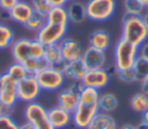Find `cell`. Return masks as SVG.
Instances as JSON below:
<instances>
[{"mask_svg":"<svg viewBox=\"0 0 148 129\" xmlns=\"http://www.w3.org/2000/svg\"><path fill=\"white\" fill-rule=\"evenodd\" d=\"M139 56V47L119 38L113 47V67L116 70L132 69Z\"/></svg>","mask_w":148,"mask_h":129,"instance_id":"obj_3","label":"cell"},{"mask_svg":"<svg viewBox=\"0 0 148 129\" xmlns=\"http://www.w3.org/2000/svg\"><path fill=\"white\" fill-rule=\"evenodd\" d=\"M116 75H117L118 79H119V81H121L123 83H127V84H131V83H134V82H136V78H135V75H134V71H133V69L116 70Z\"/></svg>","mask_w":148,"mask_h":129,"instance_id":"obj_32","label":"cell"},{"mask_svg":"<svg viewBox=\"0 0 148 129\" xmlns=\"http://www.w3.org/2000/svg\"><path fill=\"white\" fill-rule=\"evenodd\" d=\"M45 23H46V15L34 10L31 17L28 20V22L24 24V26H25L27 30L37 32V31H38Z\"/></svg>","mask_w":148,"mask_h":129,"instance_id":"obj_26","label":"cell"},{"mask_svg":"<svg viewBox=\"0 0 148 129\" xmlns=\"http://www.w3.org/2000/svg\"><path fill=\"white\" fill-rule=\"evenodd\" d=\"M139 55L148 60V40L145 41V43L139 47Z\"/></svg>","mask_w":148,"mask_h":129,"instance_id":"obj_36","label":"cell"},{"mask_svg":"<svg viewBox=\"0 0 148 129\" xmlns=\"http://www.w3.org/2000/svg\"><path fill=\"white\" fill-rule=\"evenodd\" d=\"M118 124L116 120L108 113L99 112L94 120L90 122V124L87 127V129H118Z\"/></svg>","mask_w":148,"mask_h":129,"instance_id":"obj_21","label":"cell"},{"mask_svg":"<svg viewBox=\"0 0 148 129\" xmlns=\"http://www.w3.org/2000/svg\"><path fill=\"white\" fill-rule=\"evenodd\" d=\"M146 9H147V10H148V3H147V6H146Z\"/></svg>","mask_w":148,"mask_h":129,"instance_id":"obj_48","label":"cell"},{"mask_svg":"<svg viewBox=\"0 0 148 129\" xmlns=\"http://www.w3.org/2000/svg\"><path fill=\"white\" fill-rule=\"evenodd\" d=\"M44 51H45V46L42 43H39L37 39H31L29 47V58L40 60L44 56Z\"/></svg>","mask_w":148,"mask_h":129,"instance_id":"obj_31","label":"cell"},{"mask_svg":"<svg viewBox=\"0 0 148 129\" xmlns=\"http://www.w3.org/2000/svg\"><path fill=\"white\" fill-rule=\"evenodd\" d=\"M59 48L64 62H73L76 60H81V56L83 54V48L81 44L76 39L71 37H65L59 43Z\"/></svg>","mask_w":148,"mask_h":129,"instance_id":"obj_12","label":"cell"},{"mask_svg":"<svg viewBox=\"0 0 148 129\" xmlns=\"http://www.w3.org/2000/svg\"><path fill=\"white\" fill-rule=\"evenodd\" d=\"M42 89L35 76L28 75L25 78L17 83V98L25 104L34 103L40 96Z\"/></svg>","mask_w":148,"mask_h":129,"instance_id":"obj_8","label":"cell"},{"mask_svg":"<svg viewBox=\"0 0 148 129\" xmlns=\"http://www.w3.org/2000/svg\"><path fill=\"white\" fill-rule=\"evenodd\" d=\"M47 109L39 103L34 101L27 104L24 108V117L25 121L30 122L35 126L36 129H44L45 127L51 126L47 120Z\"/></svg>","mask_w":148,"mask_h":129,"instance_id":"obj_9","label":"cell"},{"mask_svg":"<svg viewBox=\"0 0 148 129\" xmlns=\"http://www.w3.org/2000/svg\"><path fill=\"white\" fill-rule=\"evenodd\" d=\"M130 106L134 112L142 114L148 109V96L142 91L134 93L130 99Z\"/></svg>","mask_w":148,"mask_h":129,"instance_id":"obj_24","label":"cell"},{"mask_svg":"<svg viewBox=\"0 0 148 129\" xmlns=\"http://www.w3.org/2000/svg\"><path fill=\"white\" fill-rule=\"evenodd\" d=\"M32 13H34V8L31 7L29 0H20L12 9H9L10 20L22 25H24L28 22Z\"/></svg>","mask_w":148,"mask_h":129,"instance_id":"obj_15","label":"cell"},{"mask_svg":"<svg viewBox=\"0 0 148 129\" xmlns=\"http://www.w3.org/2000/svg\"><path fill=\"white\" fill-rule=\"evenodd\" d=\"M46 22L56 24H69L66 7H52L46 14Z\"/></svg>","mask_w":148,"mask_h":129,"instance_id":"obj_23","label":"cell"},{"mask_svg":"<svg viewBox=\"0 0 148 129\" xmlns=\"http://www.w3.org/2000/svg\"><path fill=\"white\" fill-rule=\"evenodd\" d=\"M132 69H133V71H134L136 82L140 83L145 77L148 76V60L139 55L138 59L135 60L134 66H133Z\"/></svg>","mask_w":148,"mask_h":129,"instance_id":"obj_27","label":"cell"},{"mask_svg":"<svg viewBox=\"0 0 148 129\" xmlns=\"http://www.w3.org/2000/svg\"><path fill=\"white\" fill-rule=\"evenodd\" d=\"M31 39L29 38H17L13 41L10 48V54L14 59V62L23 63L29 58V47Z\"/></svg>","mask_w":148,"mask_h":129,"instance_id":"obj_16","label":"cell"},{"mask_svg":"<svg viewBox=\"0 0 148 129\" xmlns=\"http://www.w3.org/2000/svg\"><path fill=\"white\" fill-rule=\"evenodd\" d=\"M43 60L46 62L47 66L50 67H54L58 69H62L65 62L62 60L61 53H60V48H59V44L58 45H49L45 46V51H44V56Z\"/></svg>","mask_w":148,"mask_h":129,"instance_id":"obj_20","label":"cell"},{"mask_svg":"<svg viewBox=\"0 0 148 129\" xmlns=\"http://www.w3.org/2000/svg\"><path fill=\"white\" fill-rule=\"evenodd\" d=\"M0 129H18V124L10 115H1Z\"/></svg>","mask_w":148,"mask_h":129,"instance_id":"obj_34","label":"cell"},{"mask_svg":"<svg viewBox=\"0 0 148 129\" xmlns=\"http://www.w3.org/2000/svg\"><path fill=\"white\" fill-rule=\"evenodd\" d=\"M140 1H141V2H142L145 6H147V3H148V0H140Z\"/></svg>","mask_w":148,"mask_h":129,"instance_id":"obj_47","label":"cell"},{"mask_svg":"<svg viewBox=\"0 0 148 129\" xmlns=\"http://www.w3.org/2000/svg\"><path fill=\"white\" fill-rule=\"evenodd\" d=\"M68 25L66 24H56L46 22L37 32L35 39L42 43L44 46L49 45H58L67 33Z\"/></svg>","mask_w":148,"mask_h":129,"instance_id":"obj_6","label":"cell"},{"mask_svg":"<svg viewBox=\"0 0 148 129\" xmlns=\"http://www.w3.org/2000/svg\"><path fill=\"white\" fill-rule=\"evenodd\" d=\"M82 89L83 85L81 82H73L69 86L60 89L57 96V106L69 113H73L79 104L80 92Z\"/></svg>","mask_w":148,"mask_h":129,"instance_id":"obj_7","label":"cell"},{"mask_svg":"<svg viewBox=\"0 0 148 129\" xmlns=\"http://www.w3.org/2000/svg\"><path fill=\"white\" fill-rule=\"evenodd\" d=\"M2 79V90L0 92V103L7 108H14L16 103L18 101L17 98V83L7 71L1 74Z\"/></svg>","mask_w":148,"mask_h":129,"instance_id":"obj_10","label":"cell"},{"mask_svg":"<svg viewBox=\"0 0 148 129\" xmlns=\"http://www.w3.org/2000/svg\"><path fill=\"white\" fill-rule=\"evenodd\" d=\"M67 1H75V0H67Z\"/></svg>","mask_w":148,"mask_h":129,"instance_id":"obj_49","label":"cell"},{"mask_svg":"<svg viewBox=\"0 0 148 129\" xmlns=\"http://www.w3.org/2000/svg\"><path fill=\"white\" fill-rule=\"evenodd\" d=\"M124 9L126 14L141 16L146 10V6L140 0H124Z\"/></svg>","mask_w":148,"mask_h":129,"instance_id":"obj_29","label":"cell"},{"mask_svg":"<svg viewBox=\"0 0 148 129\" xmlns=\"http://www.w3.org/2000/svg\"><path fill=\"white\" fill-rule=\"evenodd\" d=\"M42 91H57L60 90L66 81V77L64 75V73L54 67H45L44 69L39 70L36 75H35Z\"/></svg>","mask_w":148,"mask_h":129,"instance_id":"obj_5","label":"cell"},{"mask_svg":"<svg viewBox=\"0 0 148 129\" xmlns=\"http://www.w3.org/2000/svg\"><path fill=\"white\" fill-rule=\"evenodd\" d=\"M22 64L25 68L28 75H32V76H35L39 70H42L45 67H47L46 62L43 59L37 60V59H32V58H28Z\"/></svg>","mask_w":148,"mask_h":129,"instance_id":"obj_28","label":"cell"},{"mask_svg":"<svg viewBox=\"0 0 148 129\" xmlns=\"http://www.w3.org/2000/svg\"><path fill=\"white\" fill-rule=\"evenodd\" d=\"M18 129H36V128H35V126H34V124H31L30 122L25 121V122H23V123L18 124Z\"/></svg>","mask_w":148,"mask_h":129,"instance_id":"obj_41","label":"cell"},{"mask_svg":"<svg viewBox=\"0 0 148 129\" xmlns=\"http://www.w3.org/2000/svg\"><path fill=\"white\" fill-rule=\"evenodd\" d=\"M20 0H0V9L9 10L12 9Z\"/></svg>","mask_w":148,"mask_h":129,"instance_id":"obj_35","label":"cell"},{"mask_svg":"<svg viewBox=\"0 0 148 129\" xmlns=\"http://www.w3.org/2000/svg\"><path fill=\"white\" fill-rule=\"evenodd\" d=\"M2 90V79H1V74H0V92Z\"/></svg>","mask_w":148,"mask_h":129,"instance_id":"obj_46","label":"cell"},{"mask_svg":"<svg viewBox=\"0 0 148 129\" xmlns=\"http://www.w3.org/2000/svg\"><path fill=\"white\" fill-rule=\"evenodd\" d=\"M7 73L16 81V82H20L22 81L23 78H25L28 76V73L25 70V68L23 67L22 63H18V62H14L12 63L8 69H7Z\"/></svg>","mask_w":148,"mask_h":129,"instance_id":"obj_30","label":"cell"},{"mask_svg":"<svg viewBox=\"0 0 148 129\" xmlns=\"http://www.w3.org/2000/svg\"><path fill=\"white\" fill-rule=\"evenodd\" d=\"M12 112H13L12 108H7V107H5V106L0 103V116H1V115H10Z\"/></svg>","mask_w":148,"mask_h":129,"instance_id":"obj_40","label":"cell"},{"mask_svg":"<svg viewBox=\"0 0 148 129\" xmlns=\"http://www.w3.org/2000/svg\"><path fill=\"white\" fill-rule=\"evenodd\" d=\"M101 92L92 88L83 86L80 92L79 104L72 113V123L79 129H87L94 117L99 113V100Z\"/></svg>","mask_w":148,"mask_h":129,"instance_id":"obj_1","label":"cell"},{"mask_svg":"<svg viewBox=\"0 0 148 129\" xmlns=\"http://www.w3.org/2000/svg\"><path fill=\"white\" fill-rule=\"evenodd\" d=\"M0 22H3V21H8L10 20V16H9V10H3V9H0ZM5 23V22H3Z\"/></svg>","mask_w":148,"mask_h":129,"instance_id":"obj_39","label":"cell"},{"mask_svg":"<svg viewBox=\"0 0 148 129\" xmlns=\"http://www.w3.org/2000/svg\"><path fill=\"white\" fill-rule=\"evenodd\" d=\"M119 105L118 98L116 94L111 92H104L99 94V100H98V106H99V112L102 113H112L113 111L117 109Z\"/></svg>","mask_w":148,"mask_h":129,"instance_id":"obj_22","label":"cell"},{"mask_svg":"<svg viewBox=\"0 0 148 129\" xmlns=\"http://www.w3.org/2000/svg\"><path fill=\"white\" fill-rule=\"evenodd\" d=\"M31 7L34 8L35 12L42 13V14H47V12L52 8L49 0H29Z\"/></svg>","mask_w":148,"mask_h":129,"instance_id":"obj_33","label":"cell"},{"mask_svg":"<svg viewBox=\"0 0 148 129\" xmlns=\"http://www.w3.org/2000/svg\"><path fill=\"white\" fill-rule=\"evenodd\" d=\"M81 61L83 62L87 70L102 69V68H105V64H106V54L104 51H99L88 46L87 48L83 50Z\"/></svg>","mask_w":148,"mask_h":129,"instance_id":"obj_13","label":"cell"},{"mask_svg":"<svg viewBox=\"0 0 148 129\" xmlns=\"http://www.w3.org/2000/svg\"><path fill=\"white\" fill-rule=\"evenodd\" d=\"M136 129H148V126H147V124H145V123L141 121L140 123H138V124H136Z\"/></svg>","mask_w":148,"mask_h":129,"instance_id":"obj_45","label":"cell"},{"mask_svg":"<svg viewBox=\"0 0 148 129\" xmlns=\"http://www.w3.org/2000/svg\"><path fill=\"white\" fill-rule=\"evenodd\" d=\"M111 44V36L104 29H97L89 36V46L99 51H106Z\"/></svg>","mask_w":148,"mask_h":129,"instance_id":"obj_18","label":"cell"},{"mask_svg":"<svg viewBox=\"0 0 148 129\" xmlns=\"http://www.w3.org/2000/svg\"><path fill=\"white\" fill-rule=\"evenodd\" d=\"M118 129H136V126L131 124V123H125V124L120 126Z\"/></svg>","mask_w":148,"mask_h":129,"instance_id":"obj_43","label":"cell"},{"mask_svg":"<svg viewBox=\"0 0 148 129\" xmlns=\"http://www.w3.org/2000/svg\"><path fill=\"white\" fill-rule=\"evenodd\" d=\"M51 7H66L67 0H49Z\"/></svg>","mask_w":148,"mask_h":129,"instance_id":"obj_37","label":"cell"},{"mask_svg":"<svg viewBox=\"0 0 148 129\" xmlns=\"http://www.w3.org/2000/svg\"><path fill=\"white\" fill-rule=\"evenodd\" d=\"M84 6L87 18L94 22H105L113 16L117 2L116 0H88Z\"/></svg>","mask_w":148,"mask_h":129,"instance_id":"obj_4","label":"cell"},{"mask_svg":"<svg viewBox=\"0 0 148 129\" xmlns=\"http://www.w3.org/2000/svg\"><path fill=\"white\" fill-rule=\"evenodd\" d=\"M110 73L108 69L102 68V69H92V70H87L81 83L86 88H92L96 90H101L105 88L109 82H110Z\"/></svg>","mask_w":148,"mask_h":129,"instance_id":"obj_11","label":"cell"},{"mask_svg":"<svg viewBox=\"0 0 148 129\" xmlns=\"http://www.w3.org/2000/svg\"><path fill=\"white\" fill-rule=\"evenodd\" d=\"M47 120L54 129H64L72 123V113L62 109L59 106H54L47 109Z\"/></svg>","mask_w":148,"mask_h":129,"instance_id":"obj_14","label":"cell"},{"mask_svg":"<svg viewBox=\"0 0 148 129\" xmlns=\"http://www.w3.org/2000/svg\"><path fill=\"white\" fill-rule=\"evenodd\" d=\"M68 20L73 24H81L84 22L87 18V13H86V6L84 3L75 0V1H69V3L66 6Z\"/></svg>","mask_w":148,"mask_h":129,"instance_id":"obj_19","label":"cell"},{"mask_svg":"<svg viewBox=\"0 0 148 129\" xmlns=\"http://www.w3.org/2000/svg\"><path fill=\"white\" fill-rule=\"evenodd\" d=\"M128 43L140 47L148 40V29L143 23L142 16L124 14L121 20V37Z\"/></svg>","mask_w":148,"mask_h":129,"instance_id":"obj_2","label":"cell"},{"mask_svg":"<svg viewBox=\"0 0 148 129\" xmlns=\"http://www.w3.org/2000/svg\"><path fill=\"white\" fill-rule=\"evenodd\" d=\"M141 121H142L145 124L148 126V109L141 114Z\"/></svg>","mask_w":148,"mask_h":129,"instance_id":"obj_42","label":"cell"},{"mask_svg":"<svg viewBox=\"0 0 148 129\" xmlns=\"http://www.w3.org/2000/svg\"><path fill=\"white\" fill-rule=\"evenodd\" d=\"M140 86H141V91L148 96V76L145 77L141 82H140Z\"/></svg>","mask_w":148,"mask_h":129,"instance_id":"obj_38","label":"cell"},{"mask_svg":"<svg viewBox=\"0 0 148 129\" xmlns=\"http://www.w3.org/2000/svg\"><path fill=\"white\" fill-rule=\"evenodd\" d=\"M141 16H142V20H143L145 25H146V26H147V29H148V10L146 9V10H145V13H143Z\"/></svg>","mask_w":148,"mask_h":129,"instance_id":"obj_44","label":"cell"},{"mask_svg":"<svg viewBox=\"0 0 148 129\" xmlns=\"http://www.w3.org/2000/svg\"><path fill=\"white\" fill-rule=\"evenodd\" d=\"M14 31L9 25L3 22H0V50L9 48L15 40Z\"/></svg>","mask_w":148,"mask_h":129,"instance_id":"obj_25","label":"cell"},{"mask_svg":"<svg viewBox=\"0 0 148 129\" xmlns=\"http://www.w3.org/2000/svg\"><path fill=\"white\" fill-rule=\"evenodd\" d=\"M61 71L67 79H71L73 82H81L87 69L81 60H76L73 62H65Z\"/></svg>","mask_w":148,"mask_h":129,"instance_id":"obj_17","label":"cell"}]
</instances>
